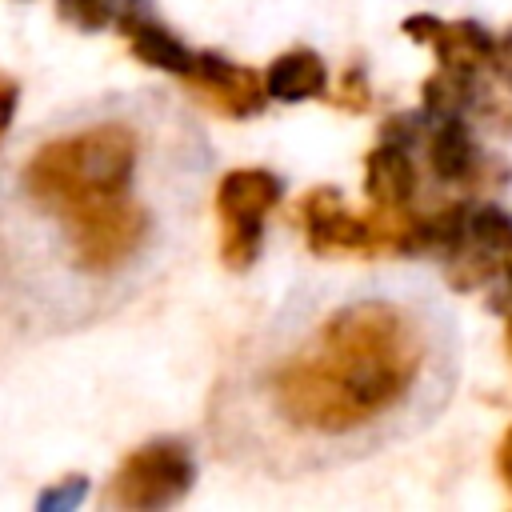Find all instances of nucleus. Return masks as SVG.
Wrapping results in <instances>:
<instances>
[{
	"instance_id": "f257e3e1",
	"label": "nucleus",
	"mask_w": 512,
	"mask_h": 512,
	"mask_svg": "<svg viewBox=\"0 0 512 512\" xmlns=\"http://www.w3.org/2000/svg\"><path fill=\"white\" fill-rule=\"evenodd\" d=\"M312 360L372 420L412 392L424 364V340L404 308L356 300L320 324Z\"/></svg>"
},
{
	"instance_id": "f03ea898",
	"label": "nucleus",
	"mask_w": 512,
	"mask_h": 512,
	"mask_svg": "<svg viewBox=\"0 0 512 512\" xmlns=\"http://www.w3.org/2000/svg\"><path fill=\"white\" fill-rule=\"evenodd\" d=\"M136 132L128 124H92L72 136H56L24 164V192L60 220L92 200L124 196L136 172Z\"/></svg>"
},
{
	"instance_id": "7ed1b4c3",
	"label": "nucleus",
	"mask_w": 512,
	"mask_h": 512,
	"mask_svg": "<svg viewBox=\"0 0 512 512\" xmlns=\"http://www.w3.org/2000/svg\"><path fill=\"white\" fill-rule=\"evenodd\" d=\"M148 212L124 196H104L92 200L76 212L64 216V232H68V248H72V264L80 272L104 276L124 268L148 240Z\"/></svg>"
},
{
	"instance_id": "20e7f679",
	"label": "nucleus",
	"mask_w": 512,
	"mask_h": 512,
	"mask_svg": "<svg viewBox=\"0 0 512 512\" xmlns=\"http://www.w3.org/2000/svg\"><path fill=\"white\" fill-rule=\"evenodd\" d=\"M272 404L276 412L304 428V432H328V436H344L352 428H360L368 416L324 376V368L312 356H296L288 364H280L268 380Z\"/></svg>"
},
{
	"instance_id": "39448f33",
	"label": "nucleus",
	"mask_w": 512,
	"mask_h": 512,
	"mask_svg": "<svg viewBox=\"0 0 512 512\" xmlns=\"http://www.w3.org/2000/svg\"><path fill=\"white\" fill-rule=\"evenodd\" d=\"M192 480H196L192 452L180 440H152L120 460L104 500L112 508L152 512V508H168V504L184 500Z\"/></svg>"
},
{
	"instance_id": "423d86ee",
	"label": "nucleus",
	"mask_w": 512,
	"mask_h": 512,
	"mask_svg": "<svg viewBox=\"0 0 512 512\" xmlns=\"http://www.w3.org/2000/svg\"><path fill=\"white\" fill-rule=\"evenodd\" d=\"M184 80H188L216 112L236 116V120L260 116L264 104H268L264 76H256V72L244 68V64L224 60L220 52H196V56H192V68L184 72Z\"/></svg>"
},
{
	"instance_id": "0eeeda50",
	"label": "nucleus",
	"mask_w": 512,
	"mask_h": 512,
	"mask_svg": "<svg viewBox=\"0 0 512 512\" xmlns=\"http://www.w3.org/2000/svg\"><path fill=\"white\" fill-rule=\"evenodd\" d=\"M296 220H300L312 252H364L368 248L364 216H352L344 208L340 188L324 184V188L304 192V200L296 204Z\"/></svg>"
},
{
	"instance_id": "6e6552de",
	"label": "nucleus",
	"mask_w": 512,
	"mask_h": 512,
	"mask_svg": "<svg viewBox=\"0 0 512 512\" xmlns=\"http://www.w3.org/2000/svg\"><path fill=\"white\" fill-rule=\"evenodd\" d=\"M284 184L268 168H232L216 184V212L228 224H264V216L280 204Z\"/></svg>"
},
{
	"instance_id": "1a4fd4ad",
	"label": "nucleus",
	"mask_w": 512,
	"mask_h": 512,
	"mask_svg": "<svg viewBox=\"0 0 512 512\" xmlns=\"http://www.w3.org/2000/svg\"><path fill=\"white\" fill-rule=\"evenodd\" d=\"M364 192L372 204H388V208H404L416 192V164H412V148L388 144L380 140V148H372L364 156Z\"/></svg>"
},
{
	"instance_id": "9d476101",
	"label": "nucleus",
	"mask_w": 512,
	"mask_h": 512,
	"mask_svg": "<svg viewBox=\"0 0 512 512\" xmlns=\"http://www.w3.org/2000/svg\"><path fill=\"white\" fill-rule=\"evenodd\" d=\"M264 88H268V100L304 104V100L324 96V88H328V68H324V60H320L316 52L292 48V52H280V56L268 64Z\"/></svg>"
},
{
	"instance_id": "9b49d317",
	"label": "nucleus",
	"mask_w": 512,
	"mask_h": 512,
	"mask_svg": "<svg viewBox=\"0 0 512 512\" xmlns=\"http://www.w3.org/2000/svg\"><path fill=\"white\" fill-rule=\"evenodd\" d=\"M476 140L468 132V124L456 116V120H440V128L432 132L428 140V168L436 180L444 184H460L468 176V168L476 164Z\"/></svg>"
},
{
	"instance_id": "f8f14e48",
	"label": "nucleus",
	"mask_w": 512,
	"mask_h": 512,
	"mask_svg": "<svg viewBox=\"0 0 512 512\" xmlns=\"http://www.w3.org/2000/svg\"><path fill=\"white\" fill-rule=\"evenodd\" d=\"M476 76L468 68H452V64H440L424 84H420V100H424V112L436 116V120H456L464 116L468 108H476Z\"/></svg>"
},
{
	"instance_id": "ddd939ff",
	"label": "nucleus",
	"mask_w": 512,
	"mask_h": 512,
	"mask_svg": "<svg viewBox=\"0 0 512 512\" xmlns=\"http://www.w3.org/2000/svg\"><path fill=\"white\" fill-rule=\"evenodd\" d=\"M124 36H128V44H132V56H136L140 64H148V68H160V72H172V76H184V72L192 68L188 44H184L176 32H168L156 16L144 20V24H136V28L124 32Z\"/></svg>"
},
{
	"instance_id": "4468645a",
	"label": "nucleus",
	"mask_w": 512,
	"mask_h": 512,
	"mask_svg": "<svg viewBox=\"0 0 512 512\" xmlns=\"http://www.w3.org/2000/svg\"><path fill=\"white\" fill-rule=\"evenodd\" d=\"M432 48H436V60L440 64L476 72L492 56V36L476 20H456V24H440V32L432 36Z\"/></svg>"
},
{
	"instance_id": "2eb2a0df",
	"label": "nucleus",
	"mask_w": 512,
	"mask_h": 512,
	"mask_svg": "<svg viewBox=\"0 0 512 512\" xmlns=\"http://www.w3.org/2000/svg\"><path fill=\"white\" fill-rule=\"evenodd\" d=\"M464 240H468V208L464 204L436 208L432 216H420V224H416V252L452 260L464 248Z\"/></svg>"
},
{
	"instance_id": "dca6fc26",
	"label": "nucleus",
	"mask_w": 512,
	"mask_h": 512,
	"mask_svg": "<svg viewBox=\"0 0 512 512\" xmlns=\"http://www.w3.org/2000/svg\"><path fill=\"white\" fill-rule=\"evenodd\" d=\"M468 244L496 260H508L512 256V216L496 204L468 208Z\"/></svg>"
},
{
	"instance_id": "f3484780",
	"label": "nucleus",
	"mask_w": 512,
	"mask_h": 512,
	"mask_svg": "<svg viewBox=\"0 0 512 512\" xmlns=\"http://www.w3.org/2000/svg\"><path fill=\"white\" fill-rule=\"evenodd\" d=\"M260 240H264V224H228L224 228V240H220V260L232 272H244V268L256 264Z\"/></svg>"
},
{
	"instance_id": "a211bd4d",
	"label": "nucleus",
	"mask_w": 512,
	"mask_h": 512,
	"mask_svg": "<svg viewBox=\"0 0 512 512\" xmlns=\"http://www.w3.org/2000/svg\"><path fill=\"white\" fill-rule=\"evenodd\" d=\"M56 12L80 32H100L112 24V0H56Z\"/></svg>"
},
{
	"instance_id": "6ab92c4d",
	"label": "nucleus",
	"mask_w": 512,
	"mask_h": 512,
	"mask_svg": "<svg viewBox=\"0 0 512 512\" xmlns=\"http://www.w3.org/2000/svg\"><path fill=\"white\" fill-rule=\"evenodd\" d=\"M332 104H336L340 112H368V108H372V88H368L364 68H344V76L336 80Z\"/></svg>"
},
{
	"instance_id": "aec40b11",
	"label": "nucleus",
	"mask_w": 512,
	"mask_h": 512,
	"mask_svg": "<svg viewBox=\"0 0 512 512\" xmlns=\"http://www.w3.org/2000/svg\"><path fill=\"white\" fill-rule=\"evenodd\" d=\"M476 108H480V120L500 132V136H512V88H492V92H476Z\"/></svg>"
},
{
	"instance_id": "412c9836",
	"label": "nucleus",
	"mask_w": 512,
	"mask_h": 512,
	"mask_svg": "<svg viewBox=\"0 0 512 512\" xmlns=\"http://www.w3.org/2000/svg\"><path fill=\"white\" fill-rule=\"evenodd\" d=\"M508 180H512V168L504 156H476V164L468 168L460 184H468L472 192H500Z\"/></svg>"
},
{
	"instance_id": "4be33fe9",
	"label": "nucleus",
	"mask_w": 512,
	"mask_h": 512,
	"mask_svg": "<svg viewBox=\"0 0 512 512\" xmlns=\"http://www.w3.org/2000/svg\"><path fill=\"white\" fill-rule=\"evenodd\" d=\"M84 492H88V480H84V476H68V480H60L56 488H48V492L40 496V508H44V512L76 508V504L84 500Z\"/></svg>"
},
{
	"instance_id": "5701e85b",
	"label": "nucleus",
	"mask_w": 512,
	"mask_h": 512,
	"mask_svg": "<svg viewBox=\"0 0 512 512\" xmlns=\"http://www.w3.org/2000/svg\"><path fill=\"white\" fill-rule=\"evenodd\" d=\"M380 140L400 144V148H412V144L420 140V116H416V112H396V116H388Z\"/></svg>"
},
{
	"instance_id": "b1692460",
	"label": "nucleus",
	"mask_w": 512,
	"mask_h": 512,
	"mask_svg": "<svg viewBox=\"0 0 512 512\" xmlns=\"http://www.w3.org/2000/svg\"><path fill=\"white\" fill-rule=\"evenodd\" d=\"M112 20L120 24V32H132L136 24L152 20V4L148 0H112Z\"/></svg>"
},
{
	"instance_id": "393cba45",
	"label": "nucleus",
	"mask_w": 512,
	"mask_h": 512,
	"mask_svg": "<svg viewBox=\"0 0 512 512\" xmlns=\"http://www.w3.org/2000/svg\"><path fill=\"white\" fill-rule=\"evenodd\" d=\"M488 64H492L496 80L512 88V32L500 36V40H492V56H488Z\"/></svg>"
},
{
	"instance_id": "a878e982",
	"label": "nucleus",
	"mask_w": 512,
	"mask_h": 512,
	"mask_svg": "<svg viewBox=\"0 0 512 512\" xmlns=\"http://www.w3.org/2000/svg\"><path fill=\"white\" fill-rule=\"evenodd\" d=\"M440 24H444V20H436V16H428V12H420V16H408V20H404V36H408V40H416V44H432V36L440 32Z\"/></svg>"
},
{
	"instance_id": "bb28decb",
	"label": "nucleus",
	"mask_w": 512,
	"mask_h": 512,
	"mask_svg": "<svg viewBox=\"0 0 512 512\" xmlns=\"http://www.w3.org/2000/svg\"><path fill=\"white\" fill-rule=\"evenodd\" d=\"M12 116H16V84L8 76H0V140L12 124Z\"/></svg>"
},
{
	"instance_id": "cd10ccee",
	"label": "nucleus",
	"mask_w": 512,
	"mask_h": 512,
	"mask_svg": "<svg viewBox=\"0 0 512 512\" xmlns=\"http://www.w3.org/2000/svg\"><path fill=\"white\" fill-rule=\"evenodd\" d=\"M496 468H500V476H504V484H508V492H512V428L504 432V440H500V448H496Z\"/></svg>"
},
{
	"instance_id": "c85d7f7f",
	"label": "nucleus",
	"mask_w": 512,
	"mask_h": 512,
	"mask_svg": "<svg viewBox=\"0 0 512 512\" xmlns=\"http://www.w3.org/2000/svg\"><path fill=\"white\" fill-rule=\"evenodd\" d=\"M504 280H508V288H512V256L504 260Z\"/></svg>"
},
{
	"instance_id": "c756f323",
	"label": "nucleus",
	"mask_w": 512,
	"mask_h": 512,
	"mask_svg": "<svg viewBox=\"0 0 512 512\" xmlns=\"http://www.w3.org/2000/svg\"><path fill=\"white\" fill-rule=\"evenodd\" d=\"M504 340H508V348H512V312H508V328H504Z\"/></svg>"
}]
</instances>
